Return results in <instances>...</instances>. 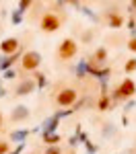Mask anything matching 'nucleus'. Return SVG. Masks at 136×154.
<instances>
[{"label": "nucleus", "instance_id": "f257e3e1", "mask_svg": "<svg viewBox=\"0 0 136 154\" xmlns=\"http://www.w3.org/2000/svg\"><path fill=\"white\" fill-rule=\"evenodd\" d=\"M78 51V45L74 39H64L58 48V60H72Z\"/></svg>", "mask_w": 136, "mask_h": 154}, {"label": "nucleus", "instance_id": "f03ea898", "mask_svg": "<svg viewBox=\"0 0 136 154\" xmlns=\"http://www.w3.org/2000/svg\"><path fill=\"white\" fill-rule=\"evenodd\" d=\"M60 17H56L54 12H46L43 17H41V23H39V27H41V31H46V33H54V31H58L60 29Z\"/></svg>", "mask_w": 136, "mask_h": 154}, {"label": "nucleus", "instance_id": "7ed1b4c3", "mask_svg": "<svg viewBox=\"0 0 136 154\" xmlns=\"http://www.w3.org/2000/svg\"><path fill=\"white\" fill-rule=\"evenodd\" d=\"M76 99H78V95H76L74 88H62L60 93L56 95V105L58 107H70V105L76 103Z\"/></svg>", "mask_w": 136, "mask_h": 154}, {"label": "nucleus", "instance_id": "20e7f679", "mask_svg": "<svg viewBox=\"0 0 136 154\" xmlns=\"http://www.w3.org/2000/svg\"><path fill=\"white\" fill-rule=\"evenodd\" d=\"M136 93V86L132 80H124L122 84H120V88H118V97L120 99H128V97H132Z\"/></svg>", "mask_w": 136, "mask_h": 154}, {"label": "nucleus", "instance_id": "39448f33", "mask_svg": "<svg viewBox=\"0 0 136 154\" xmlns=\"http://www.w3.org/2000/svg\"><path fill=\"white\" fill-rule=\"evenodd\" d=\"M37 66H39V56L33 54V51L25 54V58H23V68L25 70H35Z\"/></svg>", "mask_w": 136, "mask_h": 154}, {"label": "nucleus", "instance_id": "423d86ee", "mask_svg": "<svg viewBox=\"0 0 136 154\" xmlns=\"http://www.w3.org/2000/svg\"><path fill=\"white\" fill-rule=\"evenodd\" d=\"M17 48H19V41H17V39H6V41H2V45H0V49H2L4 54H12V51H17Z\"/></svg>", "mask_w": 136, "mask_h": 154}, {"label": "nucleus", "instance_id": "0eeeda50", "mask_svg": "<svg viewBox=\"0 0 136 154\" xmlns=\"http://www.w3.org/2000/svg\"><path fill=\"white\" fill-rule=\"evenodd\" d=\"M8 150H11V146H8V144H6V142H0V154H6Z\"/></svg>", "mask_w": 136, "mask_h": 154}, {"label": "nucleus", "instance_id": "6e6552de", "mask_svg": "<svg viewBox=\"0 0 136 154\" xmlns=\"http://www.w3.org/2000/svg\"><path fill=\"white\" fill-rule=\"evenodd\" d=\"M134 68H136V60H130L128 66H126V70H134Z\"/></svg>", "mask_w": 136, "mask_h": 154}, {"label": "nucleus", "instance_id": "1a4fd4ad", "mask_svg": "<svg viewBox=\"0 0 136 154\" xmlns=\"http://www.w3.org/2000/svg\"><path fill=\"white\" fill-rule=\"evenodd\" d=\"M128 48L132 49V51H136V39H130V43H128Z\"/></svg>", "mask_w": 136, "mask_h": 154}, {"label": "nucleus", "instance_id": "9d476101", "mask_svg": "<svg viewBox=\"0 0 136 154\" xmlns=\"http://www.w3.org/2000/svg\"><path fill=\"white\" fill-rule=\"evenodd\" d=\"M49 154H60V148H52V150H49Z\"/></svg>", "mask_w": 136, "mask_h": 154}, {"label": "nucleus", "instance_id": "9b49d317", "mask_svg": "<svg viewBox=\"0 0 136 154\" xmlns=\"http://www.w3.org/2000/svg\"><path fill=\"white\" fill-rule=\"evenodd\" d=\"M0 128H2V115H0Z\"/></svg>", "mask_w": 136, "mask_h": 154}]
</instances>
